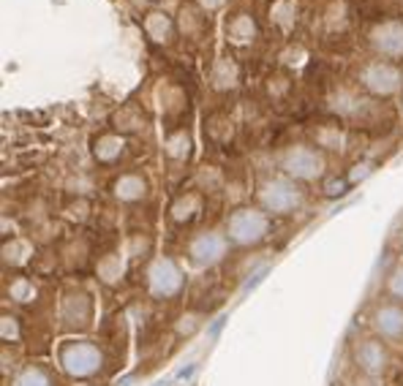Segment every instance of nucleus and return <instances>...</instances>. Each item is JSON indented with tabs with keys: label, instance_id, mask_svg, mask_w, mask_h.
Wrapping results in <instances>:
<instances>
[{
	"label": "nucleus",
	"instance_id": "1",
	"mask_svg": "<svg viewBox=\"0 0 403 386\" xmlns=\"http://www.w3.org/2000/svg\"><path fill=\"white\" fill-rule=\"evenodd\" d=\"M58 362L66 376L71 378H93L104 370V354L98 346L87 340H68L58 351Z\"/></svg>",
	"mask_w": 403,
	"mask_h": 386
},
{
	"label": "nucleus",
	"instance_id": "2",
	"mask_svg": "<svg viewBox=\"0 0 403 386\" xmlns=\"http://www.w3.org/2000/svg\"><path fill=\"white\" fill-rule=\"evenodd\" d=\"M267 234H270V218L254 207L234 210L227 221V240H231L234 245H243V248L259 245Z\"/></svg>",
	"mask_w": 403,
	"mask_h": 386
},
{
	"label": "nucleus",
	"instance_id": "3",
	"mask_svg": "<svg viewBox=\"0 0 403 386\" xmlns=\"http://www.w3.org/2000/svg\"><path fill=\"white\" fill-rule=\"evenodd\" d=\"M259 201L267 213L289 215V213H294V210L303 204V191H300L291 180L278 177V180H270V183L261 185Z\"/></svg>",
	"mask_w": 403,
	"mask_h": 386
},
{
	"label": "nucleus",
	"instance_id": "4",
	"mask_svg": "<svg viewBox=\"0 0 403 386\" xmlns=\"http://www.w3.org/2000/svg\"><path fill=\"white\" fill-rule=\"evenodd\" d=\"M183 270L174 264L172 258H155L150 272H147V286H150V294L155 300H169V297H177L183 291Z\"/></svg>",
	"mask_w": 403,
	"mask_h": 386
},
{
	"label": "nucleus",
	"instance_id": "5",
	"mask_svg": "<svg viewBox=\"0 0 403 386\" xmlns=\"http://www.w3.org/2000/svg\"><path fill=\"white\" fill-rule=\"evenodd\" d=\"M227 245H229V240L224 234H218V231H202V234H197L188 242V258L199 270L215 267L227 256Z\"/></svg>",
	"mask_w": 403,
	"mask_h": 386
},
{
	"label": "nucleus",
	"instance_id": "6",
	"mask_svg": "<svg viewBox=\"0 0 403 386\" xmlns=\"http://www.w3.org/2000/svg\"><path fill=\"white\" fill-rule=\"evenodd\" d=\"M281 166L294 180H317L324 171V155L317 153L314 147H291L284 155Z\"/></svg>",
	"mask_w": 403,
	"mask_h": 386
},
{
	"label": "nucleus",
	"instance_id": "7",
	"mask_svg": "<svg viewBox=\"0 0 403 386\" xmlns=\"http://www.w3.org/2000/svg\"><path fill=\"white\" fill-rule=\"evenodd\" d=\"M363 84L374 95H393L403 84V74L390 63H371L363 68Z\"/></svg>",
	"mask_w": 403,
	"mask_h": 386
},
{
	"label": "nucleus",
	"instance_id": "8",
	"mask_svg": "<svg viewBox=\"0 0 403 386\" xmlns=\"http://www.w3.org/2000/svg\"><path fill=\"white\" fill-rule=\"evenodd\" d=\"M354 362H357V367H360L363 373L381 376V373L390 367V351H387V346H384L381 340L365 337V340H360V343L354 346Z\"/></svg>",
	"mask_w": 403,
	"mask_h": 386
},
{
	"label": "nucleus",
	"instance_id": "9",
	"mask_svg": "<svg viewBox=\"0 0 403 386\" xmlns=\"http://www.w3.org/2000/svg\"><path fill=\"white\" fill-rule=\"evenodd\" d=\"M371 327L381 340L401 343L403 340V307L395 302L379 304L371 313Z\"/></svg>",
	"mask_w": 403,
	"mask_h": 386
},
{
	"label": "nucleus",
	"instance_id": "10",
	"mask_svg": "<svg viewBox=\"0 0 403 386\" xmlns=\"http://www.w3.org/2000/svg\"><path fill=\"white\" fill-rule=\"evenodd\" d=\"M90 316H93V302L85 291H66L63 297V307H60V318L66 327H77L85 330L90 327Z\"/></svg>",
	"mask_w": 403,
	"mask_h": 386
},
{
	"label": "nucleus",
	"instance_id": "11",
	"mask_svg": "<svg viewBox=\"0 0 403 386\" xmlns=\"http://www.w3.org/2000/svg\"><path fill=\"white\" fill-rule=\"evenodd\" d=\"M371 41L381 55H403V25L401 22H384L371 33Z\"/></svg>",
	"mask_w": 403,
	"mask_h": 386
},
{
	"label": "nucleus",
	"instance_id": "12",
	"mask_svg": "<svg viewBox=\"0 0 403 386\" xmlns=\"http://www.w3.org/2000/svg\"><path fill=\"white\" fill-rule=\"evenodd\" d=\"M147 193V183L139 174H123L115 183V196L123 201H139Z\"/></svg>",
	"mask_w": 403,
	"mask_h": 386
},
{
	"label": "nucleus",
	"instance_id": "13",
	"mask_svg": "<svg viewBox=\"0 0 403 386\" xmlns=\"http://www.w3.org/2000/svg\"><path fill=\"white\" fill-rule=\"evenodd\" d=\"M11 386H55V384H52V376L41 364H28V367H22L14 376Z\"/></svg>",
	"mask_w": 403,
	"mask_h": 386
},
{
	"label": "nucleus",
	"instance_id": "14",
	"mask_svg": "<svg viewBox=\"0 0 403 386\" xmlns=\"http://www.w3.org/2000/svg\"><path fill=\"white\" fill-rule=\"evenodd\" d=\"M123 153V139L120 137H101L96 141V158L98 161H115L117 155Z\"/></svg>",
	"mask_w": 403,
	"mask_h": 386
},
{
	"label": "nucleus",
	"instance_id": "15",
	"mask_svg": "<svg viewBox=\"0 0 403 386\" xmlns=\"http://www.w3.org/2000/svg\"><path fill=\"white\" fill-rule=\"evenodd\" d=\"M8 297L20 304H30L36 302V288H33V283H30L28 277H17L8 286Z\"/></svg>",
	"mask_w": 403,
	"mask_h": 386
},
{
	"label": "nucleus",
	"instance_id": "16",
	"mask_svg": "<svg viewBox=\"0 0 403 386\" xmlns=\"http://www.w3.org/2000/svg\"><path fill=\"white\" fill-rule=\"evenodd\" d=\"M144 28H147L153 41H167L169 33H172V22L167 20V14H150L147 22H144Z\"/></svg>",
	"mask_w": 403,
	"mask_h": 386
},
{
	"label": "nucleus",
	"instance_id": "17",
	"mask_svg": "<svg viewBox=\"0 0 403 386\" xmlns=\"http://www.w3.org/2000/svg\"><path fill=\"white\" fill-rule=\"evenodd\" d=\"M213 84L218 87V90H229L237 84V68L231 65L229 60H221L218 65H215V71H213Z\"/></svg>",
	"mask_w": 403,
	"mask_h": 386
},
{
	"label": "nucleus",
	"instance_id": "18",
	"mask_svg": "<svg viewBox=\"0 0 403 386\" xmlns=\"http://www.w3.org/2000/svg\"><path fill=\"white\" fill-rule=\"evenodd\" d=\"M197 210H199V199H197V196H185V199H180L172 207V218L177 223L191 221V218L197 215Z\"/></svg>",
	"mask_w": 403,
	"mask_h": 386
},
{
	"label": "nucleus",
	"instance_id": "19",
	"mask_svg": "<svg viewBox=\"0 0 403 386\" xmlns=\"http://www.w3.org/2000/svg\"><path fill=\"white\" fill-rule=\"evenodd\" d=\"M0 334H3V340H6V343H17V340L22 337V332H20V318H17V316L3 313V321H0Z\"/></svg>",
	"mask_w": 403,
	"mask_h": 386
},
{
	"label": "nucleus",
	"instance_id": "20",
	"mask_svg": "<svg viewBox=\"0 0 403 386\" xmlns=\"http://www.w3.org/2000/svg\"><path fill=\"white\" fill-rule=\"evenodd\" d=\"M188 147H191V139L185 137L183 131L167 139V153H169L172 158H185V155H188Z\"/></svg>",
	"mask_w": 403,
	"mask_h": 386
},
{
	"label": "nucleus",
	"instance_id": "21",
	"mask_svg": "<svg viewBox=\"0 0 403 386\" xmlns=\"http://www.w3.org/2000/svg\"><path fill=\"white\" fill-rule=\"evenodd\" d=\"M231 38H237V41H248L251 36H254V22L248 20V17H237L234 22H231Z\"/></svg>",
	"mask_w": 403,
	"mask_h": 386
},
{
	"label": "nucleus",
	"instance_id": "22",
	"mask_svg": "<svg viewBox=\"0 0 403 386\" xmlns=\"http://www.w3.org/2000/svg\"><path fill=\"white\" fill-rule=\"evenodd\" d=\"M387 291H390V297H395V300L403 302V264H398L393 270V275L387 280Z\"/></svg>",
	"mask_w": 403,
	"mask_h": 386
},
{
	"label": "nucleus",
	"instance_id": "23",
	"mask_svg": "<svg viewBox=\"0 0 403 386\" xmlns=\"http://www.w3.org/2000/svg\"><path fill=\"white\" fill-rule=\"evenodd\" d=\"M346 188H349V180H338V177H333V180H327V183H324V193H327L330 199L344 196Z\"/></svg>",
	"mask_w": 403,
	"mask_h": 386
},
{
	"label": "nucleus",
	"instance_id": "24",
	"mask_svg": "<svg viewBox=\"0 0 403 386\" xmlns=\"http://www.w3.org/2000/svg\"><path fill=\"white\" fill-rule=\"evenodd\" d=\"M267 275V270H259V272H257V275L251 277V280H248V283H245V291H251V288H257V286H259L261 283V277Z\"/></svg>",
	"mask_w": 403,
	"mask_h": 386
},
{
	"label": "nucleus",
	"instance_id": "25",
	"mask_svg": "<svg viewBox=\"0 0 403 386\" xmlns=\"http://www.w3.org/2000/svg\"><path fill=\"white\" fill-rule=\"evenodd\" d=\"M368 174V166H354V171H351V180H360V177H365Z\"/></svg>",
	"mask_w": 403,
	"mask_h": 386
},
{
	"label": "nucleus",
	"instance_id": "26",
	"mask_svg": "<svg viewBox=\"0 0 403 386\" xmlns=\"http://www.w3.org/2000/svg\"><path fill=\"white\" fill-rule=\"evenodd\" d=\"M191 376H194V364H191V367H185V370H180V373H177V378H180V381H185V378H191Z\"/></svg>",
	"mask_w": 403,
	"mask_h": 386
},
{
	"label": "nucleus",
	"instance_id": "27",
	"mask_svg": "<svg viewBox=\"0 0 403 386\" xmlns=\"http://www.w3.org/2000/svg\"><path fill=\"white\" fill-rule=\"evenodd\" d=\"M221 327H224V318H215V324H213V330H210V334L215 337V334H218V330H221Z\"/></svg>",
	"mask_w": 403,
	"mask_h": 386
}]
</instances>
